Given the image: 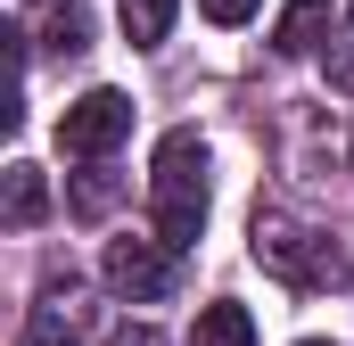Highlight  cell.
Returning a JSON list of instances; mask_svg holds the SVG:
<instances>
[{
	"label": "cell",
	"mask_w": 354,
	"mask_h": 346,
	"mask_svg": "<svg viewBox=\"0 0 354 346\" xmlns=\"http://www.w3.org/2000/svg\"><path fill=\"white\" fill-rule=\"evenodd\" d=\"M41 50H50V58H83V50H91V8H83V0H58V8H50Z\"/></svg>",
	"instance_id": "obj_7"
},
{
	"label": "cell",
	"mask_w": 354,
	"mask_h": 346,
	"mask_svg": "<svg viewBox=\"0 0 354 346\" xmlns=\"http://www.w3.org/2000/svg\"><path fill=\"white\" fill-rule=\"evenodd\" d=\"M107 346H165V338H157L149 322H132V330H115V338H107Z\"/></svg>",
	"instance_id": "obj_14"
},
{
	"label": "cell",
	"mask_w": 354,
	"mask_h": 346,
	"mask_svg": "<svg viewBox=\"0 0 354 346\" xmlns=\"http://www.w3.org/2000/svg\"><path fill=\"white\" fill-rule=\"evenodd\" d=\"M198 17H206V25H248L256 0H198Z\"/></svg>",
	"instance_id": "obj_12"
},
{
	"label": "cell",
	"mask_w": 354,
	"mask_h": 346,
	"mask_svg": "<svg viewBox=\"0 0 354 346\" xmlns=\"http://www.w3.org/2000/svg\"><path fill=\"white\" fill-rule=\"evenodd\" d=\"M41 206H50L41 173H33V165H8V223H17V231H33V223H41Z\"/></svg>",
	"instance_id": "obj_9"
},
{
	"label": "cell",
	"mask_w": 354,
	"mask_h": 346,
	"mask_svg": "<svg viewBox=\"0 0 354 346\" xmlns=\"http://www.w3.org/2000/svg\"><path fill=\"white\" fill-rule=\"evenodd\" d=\"M330 83H338V91H354V33H346V50L330 58Z\"/></svg>",
	"instance_id": "obj_13"
},
{
	"label": "cell",
	"mask_w": 354,
	"mask_h": 346,
	"mask_svg": "<svg viewBox=\"0 0 354 346\" xmlns=\"http://www.w3.org/2000/svg\"><path fill=\"white\" fill-rule=\"evenodd\" d=\"M189 346H256V322H248V305L214 297V305L198 313V330H189Z\"/></svg>",
	"instance_id": "obj_6"
},
{
	"label": "cell",
	"mask_w": 354,
	"mask_h": 346,
	"mask_svg": "<svg viewBox=\"0 0 354 346\" xmlns=\"http://www.w3.org/2000/svg\"><path fill=\"white\" fill-rule=\"evenodd\" d=\"M115 17H124V42H132V50H157L165 25H174V0H124Z\"/></svg>",
	"instance_id": "obj_8"
},
{
	"label": "cell",
	"mask_w": 354,
	"mask_h": 346,
	"mask_svg": "<svg viewBox=\"0 0 354 346\" xmlns=\"http://www.w3.org/2000/svg\"><path fill=\"white\" fill-rule=\"evenodd\" d=\"M149 206H157V239L189 256L206 231V140L198 132H165L157 165H149Z\"/></svg>",
	"instance_id": "obj_1"
},
{
	"label": "cell",
	"mask_w": 354,
	"mask_h": 346,
	"mask_svg": "<svg viewBox=\"0 0 354 346\" xmlns=\"http://www.w3.org/2000/svg\"><path fill=\"white\" fill-rule=\"evenodd\" d=\"M124 132H132V99H124V91H107V83L83 91V99L58 116V149H66V157H107Z\"/></svg>",
	"instance_id": "obj_3"
},
{
	"label": "cell",
	"mask_w": 354,
	"mask_h": 346,
	"mask_svg": "<svg viewBox=\"0 0 354 346\" xmlns=\"http://www.w3.org/2000/svg\"><path fill=\"white\" fill-rule=\"evenodd\" d=\"M322 33H330V0H288L280 25H272V50H280V58H305Z\"/></svg>",
	"instance_id": "obj_5"
},
{
	"label": "cell",
	"mask_w": 354,
	"mask_h": 346,
	"mask_svg": "<svg viewBox=\"0 0 354 346\" xmlns=\"http://www.w3.org/2000/svg\"><path fill=\"white\" fill-rule=\"evenodd\" d=\"M107 206H115V173H83V181H75V215H107Z\"/></svg>",
	"instance_id": "obj_11"
},
{
	"label": "cell",
	"mask_w": 354,
	"mask_h": 346,
	"mask_svg": "<svg viewBox=\"0 0 354 346\" xmlns=\"http://www.w3.org/2000/svg\"><path fill=\"white\" fill-rule=\"evenodd\" d=\"M17 346H75V322H66V305L50 297V305L25 322V338H17Z\"/></svg>",
	"instance_id": "obj_10"
},
{
	"label": "cell",
	"mask_w": 354,
	"mask_h": 346,
	"mask_svg": "<svg viewBox=\"0 0 354 346\" xmlns=\"http://www.w3.org/2000/svg\"><path fill=\"white\" fill-rule=\"evenodd\" d=\"M248 248H256V264H264L272 280H288V289H338V280H346V256H338L322 231L288 223V215H256Z\"/></svg>",
	"instance_id": "obj_2"
},
{
	"label": "cell",
	"mask_w": 354,
	"mask_h": 346,
	"mask_svg": "<svg viewBox=\"0 0 354 346\" xmlns=\"http://www.w3.org/2000/svg\"><path fill=\"white\" fill-rule=\"evenodd\" d=\"M107 289L132 297V305L174 297V248H165V239H115V248H107Z\"/></svg>",
	"instance_id": "obj_4"
}]
</instances>
